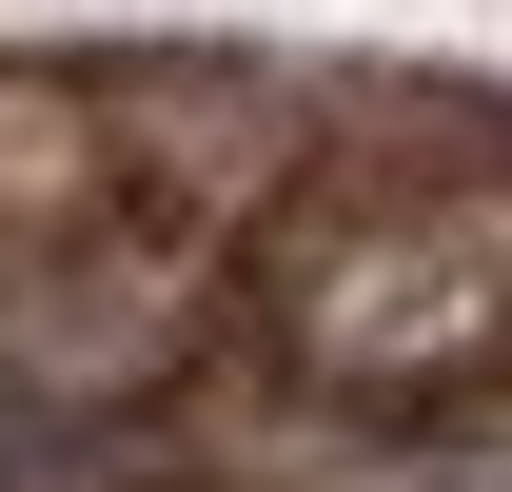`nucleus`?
<instances>
[{"label": "nucleus", "instance_id": "obj_1", "mask_svg": "<svg viewBox=\"0 0 512 492\" xmlns=\"http://www.w3.org/2000/svg\"><path fill=\"white\" fill-rule=\"evenodd\" d=\"M237 296H256V355L335 414H473L512 374V158L276 197Z\"/></svg>", "mask_w": 512, "mask_h": 492}, {"label": "nucleus", "instance_id": "obj_2", "mask_svg": "<svg viewBox=\"0 0 512 492\" xmlns=\"http://www.w3.org/2000/svg\"><path fill=\"white\" fill-rule=\"evenodd\" d=\"M217 296H237V237H197V217H158V197H119V217H79V237H40V256H0V453L138 433L197 374Z\"/></svg>", "mask_w": 512, "mask_h": 492}, {"label": "nucleus", "instance_id": "obj_3", "mask_svg": "<svg viewBox=\"0 0 512 492\" xmlns=\"http://www.w3.org/2000/svg\"><path fill=\"white\" fill-rule=\"evenodd\" d=\"M79 217H119V119H99L79 79H40V60H0V256H40V237H79Z\"/></svg>", "mask_w": 512, "mask_h": 492}, {"label": "nucleus", "instance_id": "obj_4", "mask_svg": "<svg viewBox=\"0 0 512 492\" xmlns=\"http://www.w3.org/2000/svg\"><path fill=\"white\" fill-rule=\"evenodd\" d=\"M0 473H20V453H0Z\"/></svg>", "mask_w": 512, "mask_h": 492}]
</instances>
